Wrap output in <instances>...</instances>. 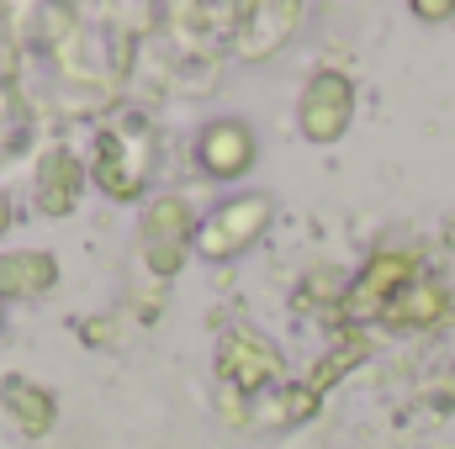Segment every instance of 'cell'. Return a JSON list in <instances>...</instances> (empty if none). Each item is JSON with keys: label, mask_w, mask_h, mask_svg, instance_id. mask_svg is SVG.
<instances>
[{"label": "cell", "mask_w": 455, "mask_h": 449, "mask_svg": "<svg viewBox=\"0 0 455 449\" xmlns=\"http://www.w3.org/2000/svg\"><path fill=\"white\" fill-rule=\"evenodd\" d=\"M355 106H360V91L344 69H313L302 80V96H297V132L307 143L329 148L355 127Z\"/></svg>", "instance_id": "obj_3"}, {"label": "cell", "mask_w": 455, "mask_h": 449, "mask_svg": "<svg viewBox=\"0 0 455 449\" xmlns=\"http://www.w3.org/2000/svg\"><path fill=\"white\" fill-rule=\"evenodd\" d=\"M154 164H159V138L143 116H122L96 132L91 148V185L107 201H143L154 185Z\"/></svg>", "instance_id": "obj_1"}, {"label": "cell", "mask_w": 455, "mask_h": 449, "mask_svg": "<svg viewBox=\"0 0 455 449\" xmlns=\"http://www.w3.org/2000/svg\"><path fill=\"white\" fill-rule=\"evenodd\" d=\"M0 407L21 439H48L59 423V397L37 386L32 375H0Z\"/></svg>", "instance_id": "obj_11"}, {"label": "cell", "mask_w": 455, "mask_h": 449, "mask_svg": "<svg viewBox=\"0 0 455 449\" xmlns=\"http://www.w3.org/2000/svg\"><path fill=\"white\" fill-rule=\"evenodd\" d=\"M419 280V254L413 248H381L349 286V312L355 318H381L408 286Z\"/></svg>", "instance_id": "obj_8"}, {"label": "cell", "mask_w": 455, "mask_h": 449, "mask_svg": "<svg viewBox=\"0 0 455 449\" xmlns=\"http://www.w3.org/2000/svg\"><path fill=\"white\" fill-rule=\"evenodd\" d=\"M233 53L243 64H270L281 59V48L302 32L307 21V5L302 0H254V5H238L233 11Z\"/></svg>", "instance_id": "obj_4"}, {"label": "cell", "mask_w": 455, "mask_h": 449, "mask_svg": "<svg viewBox=\"0 0 455 449\" xmlns=\"http://www.w3.org/2000/svg\"><path fill=\"white\" fill-rule=\"evenodd\" d=\"M64 280L53 248H0V302H43Z\"/></svg>", "instance_id": "obj_9"}, {"label": "cell", "mask_w": 455, "mask_h": 449, "mask_svg": "<svg viewBox=\"0 0 455 449\" xmlns=\"http://www.w3.org/2000/svg\"><path fill=\"white\" fill-rule=\"evenodd\" d=\"M11 227H16V207H11V196L0 191V238H5Z\"/></svg>", "instance_id": "obj_15"}, {"label": "cell", "mask_w": 455, "mask_h": 449, "mask_svg": "<svg viewBox=\"0 0 455 449\" xmlns=\"http://www.w3.org/2000/svg\"><path fill=\"white\" fill-rule=\"evenodd\" d=\"M408 11H413V21H424V27H451L455 21V0H413Z\"/></svg>", "instance_id": "obj_13"}, {"label": "cell", "mask_w": 455, "mask_h": 449, "mask_svg": "<svg viewBox=\"0 0 455 449\" xmlns=\"http://www.w3.org/2000/svg\"><path fill=\"white\" fill-rule=\"evenodd\" d=\"M143 259H148L154 280H170V275L186 264V248H143Z\"/></svg>", "instance_id": "obj_14"}, {"label": "cell", "mask_w": 455, "mask_h": 449, "mask_svg": "<svg viewBox=\"0 0 455 449\" xmlns=\"http://www.w3.org/2000/svg\"><path fill=\"white\" fill-rule=\"evenodd\" d=\"M270 223H275V196L270 191H238L202 217L191 254L207 264H233L238 254H249L270 232Z\"/></svg>", "instance_id": "obj_2"}, {"label": "cell", "mask_w": 455, "mask_h": 449, "mask_svg": "<svg viewBox=\"0 0 455 449\" xmlns=\"http://www.w3.org/2000/svg\"><path fill=\"white\" fill-rule=\"evenodd\" d=\"M445 307H451V296H445V286L440 280H413L387 312H381V323H392V328H435L440 318H445Z\"/></svg>", "instance_id": "obj_12"}, {"label": "cell", "mask_w": 455, "mask_h": 449, "mask_svg": "<svg viewBox=\"0 0 455 449\" xmlns=\"http://www.w3.org/2000/svg\"><path fill=\"white\" fill-rule=\"evenodd\" d=\"M196 227H202V212H196L180 191L148 196L143 212H138V238H143V248H191V243H196Z\"/></svg>", "instance_id": "obj_10"}, {"label": "cell", "mask_w": 455, "mask_h": 449, "mask_svg": "<svg viewBox=\"0 0 455 449\" xmlns=\"http://www.w3.org/2000/svg\"><path fill=\"white\" fill-rule=\"evenodd\" d=\"M0 334H5V302H0Z\"/></svg>", "instance_id": "obj_16"}, {"label": "cell", "mask_w": 455, "mask_h": 449, "mask_svg": "<svg viewBox=\"0 0 455 449\" xmlns=\"http://www.w3.org/2000/svg\"><path fill=\"white\" fill-rule=\"evenodd\" d=\"M85 185H91V164H85L75 148L53 143V148H43L37 164H32V212L48 217V223H64V217L80 212Z\"/></svg>", "instance_id": "obj_6"}, {"label": "cell", "mask_w": 455, "mask_h": 449, "mask_svg": "<svg viewBox=\"0 0 455 449\" xmlns=\"http://www.w3.org/2000/svg\"><path fill=\"white\" fill-rule=\"evenodd\" d=\"M191 159L207 180L218 185H238L254 164H259V132L243 122V116H212L196 127V143H191Z\"/></svg>", "instance_id": "obj_5"}, {"label": "cell", "mask_w": 455, "mask_h": 449, "mask_svg": "<svg viewBox=\"0 0 455 449\" xmlns=\"http://www.w3.org/2000/svg\"><path fill=\"white\" fill-rule=\"evenodd\" d=\"M218 375L233 391L254 397V391H265L286 375V359L259 328H228L223 343H218Z\"/></svg>", "instance_id": "obj_7"}]
</instances>
